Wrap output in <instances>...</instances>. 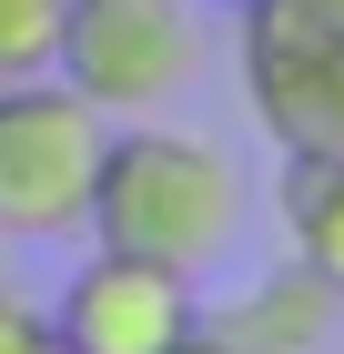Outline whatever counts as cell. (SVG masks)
<instances>
[{"mask_svg": "<svg viewBox=\"0 0 344 354\" xmlns=\"http://www.w3.org/2000/svg\"><path fill=\"white\" fill-rule=\"evenodd\" d=\"M61 61V0H0V82H30Z\"/></svg>", "mask_w": 344, "mask_h": 354, "instance_id": "obj_8", "label": "cell"}, {"mask_svg": "<svg viewBox=\"0 0 344 354\" xmlns=\"http://www.w3.org/2000/svg\"><path fill=\"white\" fill-rule=\"evenodd\" d=\"M172 354H233V344H223V334H203V324H192V334H183V344H172Z\"/></svg>", "mask_w": 344, "mask_h": 354, "instance_id": "obj_9", "label": "cell"}, {"mask_svg": "<svg viewBox=\"0 0 344 354\" xmlns=\"http://www.w3.org/2000/svg\"><path fill=\"white\" fill-rule=\"evenodd\" d=\"M243 102L273 152H344V0H233Z\"/></svg>", "mask_w": 344, "mask_h": 354, "instance_id": "obj_3", "label": "cell"}, {"mask_svg": "<svg viewBox=\"0 0 344 354\" xmlns=\"http://www.w3.org/2000/svg\"><path fill=\"white\" fill-rule=\"evenodd\" d=\"M192 324H203L192 273L142 263V253H111V243H91V263H81L71 283H61V304H51V344L61 354H172Z\"/></svg>", "mask_w": 344, "mask_h": 354, "instance_id": "obj_5", "label": "cell"}, {"mask_svg": "<svg viewBox=\"0 0 344 354\" xmlns=\"http://www.w3.org/2000/svg\"><path fill=\"white\" fill-rule=\"evenodd\" d=\"M51 354H61V344H51Z\"/></svg>", "mask_w": 344, "mask_h": 354, "instance_id": "obj_10", "label": "cell"}, {"mask_svg": "<svg viewBox=\"0 0 344 354\" xmlns=\"http://www.w3.org/2000/svg\"><path fill=\"white\" fill-rule=\"evenodd\" d=\"M273 213H284V233H293V263L324 273L344 294V152H284Z\"/></svg>", "mask_w": 344, "mask_h": 354, "instance_id": "obj_7", "label": "cell"}, {"mask_svg": "<svg viewBox=\"0 0 344 354\" xmlns=\"http://www.w3.org/2000/svg\"><path fill=\"white\" fill-rule=\"evenodd\" d=\"M243 192L233 152L203 132H102V162H91V203H81V233L111 253H142V263L203 273L243 243Z\"/></svg>", "mask_w": 344, "mask_h": 354, "instance_id": "obj_1", "label": "cell"}, {"mask_svg": "<svg viewBox=\"0 0 344 354\" xmlns=\"http://www.w3.org/2000/svg\"><path fill=\"white\" fill-rule=\"evenodd\" d=\"M203 61V21L192 0H61V82L102 122H142L192 82Z\"/></svg>", "mask_w": 344, "mask_h": 354, "instance_id": "obj_4", "label": "cell"}, {"mask_svg": "<svg viewBox=\"0 0 344 354\" xmlns=\"http://www.w3.org/2000/svg\"><path fill=\"white\" fill-rule=\"evenodd\" d=\"M102 132L111 122L61 71L0 82V243H71L81 233Z\"/></svg>", "mask_w": 344, "mask_h": 354, "instance_id": "obj_2", "label": "cell"}, {"mask_svg": "<svg viewBox=\"0 0 344 354\" xmlns=\"http://www.w3.org/2000/svg\"><path fill=\"white\" fill-rule=\"evenodd\" d=\"M344 324V294L304 263H273L264 283H243V304H223L203 334H223L233 354H324Z\"/></svg>", "mask_w": 344, "mask_h": 354, "instance_id": "obj_6", "label": "cell"}]
</instances>
